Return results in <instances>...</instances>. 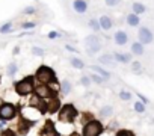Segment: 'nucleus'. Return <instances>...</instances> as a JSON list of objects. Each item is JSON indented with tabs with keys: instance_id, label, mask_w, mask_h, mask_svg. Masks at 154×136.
<instances>
[{
	"instance_id": "obj_6",
	"label": "nucleus",
	"mask_w": 154,
	"mask_h": 136,
	"mask_svg": "<svg viewBox=\"0 0 154 136\" xmlns=\"http://www.w3.org/2000/svg\"><path fill=\"white\" fill-rule=\"evenodd\" d=\"M15 115H17V110H15V106H14V104H11V103H3L2 106H0V119L9 121V119H12Z\"/></svg>"
},
{
	"instance_id": "obj_10",
	"label": "nucleus",
	"mask_w": 154,
	"mask_h": 136,
	"mask_svg": "<svg viewBox=\"0 0 154 136\" xmlns=\"http://www.w3.org/2000/svg\"><path fill=\"white\" fill-rule=\"evenodd\" d=\"M113 41H115V44H118V45H124V44H127V41H128V35H127L124 30H118V32L115 33V36H113Z\"/></svg>"
},
{
	"instance_id": "obj_35",
	"label": "nucleus",
	"mask_w": 154,
	"mask_h": 136,
	"mask_svg": "<svg viewBox=\"0 0 154 136\" xmlns=\"http://www.w3.org/2000/svg\"><path fill=\"white\" fill-rule=\"evenodd\" d=\"M35 11H36V9H35V6H29V8H26L23 12H24V14H33Z\"/></svg>"
},
{
	"instance_id": "obj_28",
	"label": "nucleus",
	"mask_w": 154,
	"mask_h": 136,
	"mask_svg": "<svg viewBox=\"0 0 154 136\" xmlns=\"http://www.w3.org/2000/svg\"><path fill=\"white\" fill-rule=\"evenodd\" d=\"M17 70H18L17 65H15V63H11V65L8 66V74H9V76H14V74L17 73Z\"/></svg>"
},
{
	"instance_id": "obj_27",
	"label": "nucleus",
	"mask_w": 154,
	"mask_h": 136,
	"mask_svg": "<svg viewBox=\"0 0 154 136\" xmlns=\"http://www.w3.org/2000/svg\"><path fill=\"white\" fill-rule=\"evenodd\" d=\"M119 98H121V100L128 101V100H131V94H130V92H127V91H121V92H119Z\"/></svg>"
},
{
	"instance_id": "obj_24",
	"label": "nucleus",
	"mask_w": 154,
	"mask_h": 136,
	"mask_svg": "<svg viewBox=\"0 0 154 136\" xmlns=\"http://www.w3.org/2000/svg\"><path fill=\"white\" fill-rule=\"evenodd\" d=\"M134 110H136L137 113H143V112H145V104L140 103V101H136V103H134Z\"/></svg>"
},
{
	"instance_id": "obj_18",
	"label": "nucleus",
	"mask_w": 154,
	"mask_h": 136,
	"mask_svg": "<svg viewBox=\"0 0 154 136\" xmlns=\"http://www.w3.org/2000/svg\"><path fill=\"white\" fill-rule=\"evenodd\" d=\"M92 70H94V71H97L103 79H109V77H110V73H109V71H106V70H103L101 66H95V65H94V66H92Z\"/></svg>"
},
{
	"instance_id": "obj_31",
	"label": "nucleus",
	"mask_w": 154,
	"mask_h": 136,
	"mask_svg": "<svg viewBox=\"0 0 154 136\" xmlns=\"http://www.w3.org/2000/svg\"><path fill=\"white\" fill-rule=\"evenodd\" d=\"M32 53L36 54V56H42V54H44V50L39 48V47H33V48H32Z\"/></svg>"
},
{
	"instance_id": "obj_8",
	"label": "nucleus",
	"mask_w": 154,
	"mask_h": 136,
	"mask_svg": "<svg viewBox=\"0 0 154 136\" xmlns=\"http://www.w3.org/2000/svg\"><path fill=\"white\" fill-rule=\"evenodd\" d=\"M33 91H35V94H36L38 98H50V97L54 95V92L51 91V88H48L47 85H39Z\"/></svg>"
},
{
	"instance_id": "obj_23",
	"label": "nucleus",
	"mask_w": 154,
	"mask_h": 136,
	"mask_svg": "<svg viewBox=\"0 0 154 136\" xmlns=\"http://www.w3.org/2000/svg\"><path fill=\"white\" fill-rule=\"evenodd\" d=\"M29 124H30V122H27V121H23V119H21V121H20V124H18V125H20V133L26 134V133H27V130H29V127H30Z\"/></svg>"
},
{
	"instance_id": "obj_3",
	"label": "nucleus",
	"mask_w": 154,
	"mask_h": 136,
	"mask_svg": "<svg viewBox=\"0 0 154 136\" xmlns=\"http://www.w3.org/2000/svg\"><path fill=\"white\" fill-rule=\"evenodd\" d=\"M103 131V124L100 121H89L83 127V136H100Z\"/></svg>"
},
{
	"instance_id": "obj_40",
	"label": "nucleus",
	"mask_w": 154,
	"mask_h": 136,
	"mask_svg": "<svg viewBox=\"0 0 154 136\" xmlns=\"http://www.w3.org/2000/svg\"><path fill=\"white\" fill-rule=\"evenodd\" d=\"M66 50H69V51H72V53H75V48H72L71 45H66Z\"/></svg>"
},
{
	"instance_id": "obj_36",
	"label": "nucleus",
	"mask_w": 154,
	"mask_h": 136,
	"mask_svg": "<svg viewBox=\"0 0 154 136\" xmlns=\"http://www.w3.org/2000/svg\"><path fill=\"white\" fill-rule=\"evenodd\" d=\"M2 136H15V133H14L12 130H9V128H8V130H5V131L2 133Z\"/></svg>"
},
{
	"instance_id": "obj_41",
	"label": "nucleus",
	"mask_w": 154,
	"mask_h": 136,
	"mask_svg": "<svg viewBox=\"0 0 154 136\" xmlns=\"http://www.w3.org/2000/svg\"><path fill=\"white\" fill-rule=\"evenodd\" d=\"M18 53H20V47H15L14 48V54H18Z\"/></svg>"
},
{
	"instance_id": "obj_14",
	"label": "nucleus",
	"mask_w": 154,
	"mask_h": 136,
	"mask_svg": "<svg viewBox=\"0 0 154 136\" xmlns=\"http://www.w3.org/2000/svg\"><path fill=\"white\" fill-rule=\"evenodd\" d=\"M131 53H133V54H137V56L143 54V44H140L139 41L133 42V44H131Z\"/></svg>"
},
{
	"instance_id": "obj_19",
	"label": "nucleus",
	"mask_w": 154,
	"mask_h": 136,
	"mask_svg": "<svg viewBox=\"0 0 154 136\" xmlns=\"http://www.w3.org/2000/svg\"><path fill=\"white\" fill-rule=\"evenodd\" d=\"M44 131H45V134H47V136H56V130H54V127H53V124H51L50 121L45 124Z\"/></svg>"
},
{
	"instance_id": "obj_38",
	"label": "nucleus",
	"mask_w": 154,
	"mask_h": 136,
	"mask_svg": "<svg viewBox=\"0 0 154 136\" xmlns=\"http://www.w3.org/2000/svg\"><path fill=\"white\" fill-rule=\"evenodd\" d=\"M48 38H50V39L59 38V33H57V32H50V33H48Z\"/></svg>"
},
{
	"instance_id": "obj_16",
	"label": "nucleus",
	"mask_w": 154,
	"mask_h": 136,
	"mask_svg": "<svg viewBox=\"0 0 154 136\" xmlns=\"http://www.w3.org/2000/svg\"><path fill=\"white\" fill-rule=\"evenodd\" d=\"M100 62L104 63V65H115V59H113V54H104V56H100Z\"/></svg>"
},
{
	"instance_id": "obj_30",
	"label": "nucleus",
	"mask_w": 154,
	"mask_h": 136,
	"mask_svg": "<svg viewBox=\"0 0 154 136\" xmlns=\"http://www.w3.org/2000/svg\"><path fill=\"white\" fill-rule=\"evenodd\" d=\"M140 62H133V65H131V70L134 71V73H139L140 71Z\"/></svg>"
},
{
	"instance_id": "obj_1",
	"label": "nucleus",
	"mask_w": 154,
	"mask_h": 136,
	"mask_svg": "<svg viewBox=\"0 0 154 136\" xmlns=\"http://www.w3.org/2000/svg\"><path fill=\"white\" fill-rule=\"evenodd\" d=\"M36 79H38L39 82H42L44 85L57 83V79H56L54 71L51 70L50 66H47V65H42V66L38 68V71H36Z\"/></svg>"
},
{
	"instance_id": "obj_9",
	"label": "nucleus",
	"mask_w": 154,
	"mask_h": 136,
	"mask_svg": "<svg viewBox=\"0 0 154 136\" xmlns=\"http://www.w3.org/2000/svg\"><path fill=\"white\" fill-rule=\"evenodd\" d=\"M72 9L77 14H85L88 11V2L86 0H74L72 2Z\"/></svg>"
},
{
	"instance_id": "obj_42",
	"label": "nucleus",
	"mask_w": 154,
	"mask_h": 136,
	"mask_svg": "<svg viewBox=\"0 0 154 136\" xmlns=\"http://www.w3.org/2000/svg\"><path fill=\"white\" fill-rule=\"evenodd\" d=\"M5 127V122H0V128H3Z\"/></svg>"
},
{
	"instance_id": "obj_33",
	"label": "nucleus",
	"mask_w": 154,
	"mask_h": 136,
	"mask_svg": "<svg viewBox=\"0 0 154 136\" xmlns=\"http://www.w3.org/2000/svg\"><path fill=\"white\" fill-rule=\"evenodd\" d=\"M119 2H121V0H106V5L107 6H116Z\"/></svg>"
},
{
	"instance_id": "obj_37",
	"label": "nucleus",
	"mask_w": 154,
	"mask_h": 136,
	"mask_svg": "<svg viewBox=\"0 0 154 136\" xmlns=\"http://www.w3.org/2000/svg\"><path fill=\"white\" fill-rule=\"evenodd\" d=\"M137 97H139L140 103H143V104H146V103H148V98H146V97H143L142 94H137Z\"/></svg>"
},
{
	"instance_id": "obj_34",
	"label": "nucleus",
	"mask_w": 154,
	"mask_h": 136,
	"mask_svg": "<svg viewBox=\"0 0 154 136\" xmlns=\"http://www.w3.org/2000/svg\"><path fill=\"white\" fill-rule=\"evenodd\" d=\"M21 27H23V29H30V27H35V23L27 21V23H23V24H21Z\"/></svg>"
},
{
	"instance_id": "obj_32",
	"label": "nucleus",
	"mask_w": 154,
	"mask_h": 136,
	"mask_svg": "<svg viewBox=\"0 0 154 136\" xmlns=\"http://www.w3.org/2000/svg\"><path fill=\"white\" fill-rule=\"evenodd\" d=\"M89 77H92V80H94V82H97V83H103V82H104V79H103L101 76H97V74L89 76Z\"/></svg>"
},
{
	"instance_id": "obj_25",
	"label": "nucleus",
	"mask_w": 154,
	"mask_h": 136,
	"mask_svg": "<svg viewBox=\"0 0 154 136\" xmlns=\"http://www.w3.org/2000/svg\"><path fill=\"white\" fill-rule=\"evenodd\" d=\"M69 91H71V83H69L68 80H63V82H62V92H63V94H68Z\"/></svg>"
},
{
	"instance_id": "obj_11",
	"label": "nucleus",
	"mask_w": 154,
	"mask_h": 136,
	"mask_svg": "<svg viewBox=\"0 0 154 136\" xmlns=\"http://www.w3.org/2000/svg\"><path fill=\"white\" fill-rule=\"evenodd\" d=\"M98 23H100V27H101L103 30H110V29H112V26H113L112 18H110V17H107V15H101V17H100V20H98Z\"/></svg>"
},
{
	"instance_id": "obj_26",
	"label": "nucleus",
	"mask_w": 154,
	"mask_h": 136,
	"mask_svg": "<svg viewBox=\"0 0 154 136\" xmlns=\"http://www.w3.org/2000/svg\"><path fill=\"white\" fill-rule=\"evenodd\" d=\"M12 30V24L11 23H6V24H3L2 27H0V33H9Z\"/></svg>"
},
{
	"instance_id": "obj_21",
	"label": "nucleus",
	"mask_w": 154,
	"mask_h": 136,
	"mask_svg": "<svg viewBox=\"0 0 154 136\" xmlns=\"http://www.w3.org/2000/svg\"><path fill=\"white\" fill-rule=\"evenodd\" d=\"M89 27H91L94 32H98V30H101V27H100V23H98V20H95V18L89 20Z\"/></svg>"
},
{
	"instance_id": "obj_17",
	"label": "nucleus",
	"mask_w": 154,
	"mask_h": 136,
	"mask_svg": "<svg viewBox=\"0 0 154 136\" xmlns=\"http://www.w3.org/2000/svg\"><path fill=\"white\" fill-rule=\"evenodd\" d=\"M133 14H136V15H139V14H143L145 11H146V8L142 5V3H139V2H136V3H133Z\"/></svg>"
},
{
	"instance_id": "obj_29",
	"label": "nucleus",
	"mask_w": 154,
	"mask_h": 136,
	"mask_svg": "<svg viewBox=\"0 0 154 136\" xmlns=\"http://www.w3.org/2000/svg\"><path fill=\"white\" fill-rule=\"evenodd\" d=\"M116 136H134L130 130H119L118 133H116Z\"/></svg>"
},
{
	"instance_id": "obj_4",
	"label": "nucleus",
	"mask_w": 154,
	"mask_h": 136,
	"mask_svg": "<svg viewBox=\"0 0 154 136\" xmlns=\"http://www.w3.org/2000/svg\"><path fill=\"white\" fill-rule=\"evenodd\" d=\"M75 116H77V110L71 104H65L59 112V119L63 121V122H71V121L75 119Z\"/></svg>"
},
{
	"instance_id": "obj_15",
	"label": "nucleus",
	"mask_w": 154,
	"mask_h": 136,
	"mask_svg": "<svg viewBox=\"0 0 154 136\" xmlns=\"http://www.w3.org/2000/svg\"><path fill=\"white\" fill-rule=\"evenodd\" d=\"M59 106H60L59 100H51V101H47V112L54 113V112L59 109Z\"/></svg>"
},
{
	"instance_id": "obj_13",
	"label": "nucleus",
	"mask_w": 154,
	"mask_h": 136,
	"mask_svg": "<svg viewBox=\"0 0 154 136\" xmlns=\"http://www.w3.org/2000/svg\"><path fill=\"white\" fill-rule=\"evenodd\" d=\"M113 59L116 62H122V63H128L131 60V54H124V53H115Z\"/></svg>"
},
{
	"instance_id": "obj_20",
	"label": "nucleus",
	"mask_w": 154,
	"mask_h": 136,
	"mask_svg": "<svg viewBox=\"0 0 154 136\" xmlns=\"http://www.w3.org/2000/svg\"><path fill=\"white\" fill-rule=\"evenodd\" d=\"M69 62H71V65H72L74 68H79V70H80V68H83V66H85L83 60H80L79 57H71V59H69Z\"/></svg>"
},
{
	"instance_id": "obj_43",
	"label": "nucleus",
	"mask_w": 154,
	"mask_h": 136,
	"mask_svg": "<svg viewBox=\"0 0 154 136\" xmlns=\"http://www.w3.org/2000/svg\"><path fill=\"white\" fill-rule=\"evenodd\" d=\"M69 136H79V134H77V133H72V134H69Z\"/></svg>"
},
{
	"instance_id": "obj_5",
	"label": "nucleus",
	"mask_w": 154,
	"mask_h": 136,
	"mask_svg": "<svg viewBox=\"0 0 154 136\" xmlns=\"http://www.w3.org/2000/svg\"><path fill=\"white\" fill-rule=\"evenodd\" d=\"M85 45H86V50L89 54H94V53H98L101 50V42H100V38L95 36V35H89L86 36L85 39Z\"/></svg>"
},
{
	"instance_id": "obj_2",
	"label": "nucleus",
	"mask_w": 154,
	"mask_h": 136,
	"mask_svg": "<svg viewBox=\"0 0 154 136\" xmlns=\"http://www.w3.org/2000/svg\"><path fill=\"white\" fill-rule=\"evenodd\" d=\"M15 89H17V94H20V95H27V94H30V92L35 89V86H33V77H32V76H27L26 79L20 80V82L15 85Z\"/></svg>"
},
{
	"instance_id": "obj_39",
	"label": "nucleus",
	"mask_w": 154,
	"mask_h": 136,
	"mask_svg": "<svg viewBox=\"0 0 154 136\" xmlns=\"http://www.w3.org/2000/svg\"><path fill=\"white\" fill-rule=\"evenodd\" d=\"M82 83H83V85H86V86H88V85H89V83H91V80H89V79H88V76H85V77H83V79H82Z\"/></svg>"
},
{
	"instance_id": "obj_12",
	"label": "nucleus",
	"mask_w": 154,
	"mask_h": 136,
	"mask_svg": "<svg viewBox=\"0 0 154 136\" xmlns=\"http://www.w3.org/2000/svg\"><path fill=\"white\" fill-rule=\"evenodd\" d=\"M125 20H127V24L131 26V27H136V26H139V23H140V18H139V15H136V14H128Z\"/></svg>"
},
{
	"instance_id": "obj_22",
	"label": "nucleus",
	"mask_w": 154,
	"mask_h": 136,
	"mask_svg": "<svg viewBox=\"0 0 154 136\" xmlns=\"http://www.w3.org/2000/svg\"><path fill=\"white\" fill-rule=\"evenodd\" d=\"M112 113H113L112 106H104V107L100 110V115H101V116H110Z\"/></svg>"
},
{
	"instance_id": "obj_7",
	"label": "nucleus",
	"mask_w": 154,
	"mask_h": 136,
	"mask_svg": "<svg viewBox=\"0 0 154 136\" xmlns=\"http://www.w3.org/2000/svg\"><path fill=\"white\" fill-rule=\"evenodd\" d=\"M137 36H139V42L140 44H151L154 41V35H152V32L148 27H140L139 32H137Z\"/></svg>"
}]
</instances>
